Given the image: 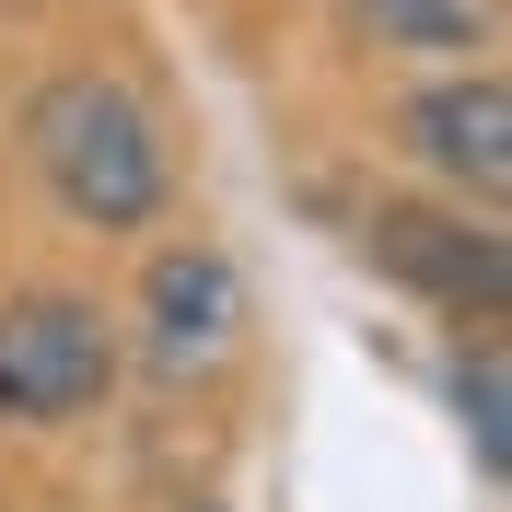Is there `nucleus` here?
Here are the masks:
<instances>
[{"label": "nucleus", "instance_id": "1", "mask_svg": "<svg viewBox=\"0 0 512 512\" xmlns=\"http://www.w3.org/2000/svg\"><path fill=\"white\" fill-rule=\"evenodd\" d=\"M24 163L47 175V198L82 233H152L163 198H175L152 105L128 82H105V70H59V82L24 94Z\"/></svg>", "mask_w": 512, "mask_h": 512}, {"label": "nucleus", "instance_id": "2", "mask_svg": "<svg viewBox=\"0 0 512 512\" xmlns=\"http://www.w3.org/2000/svg\"><path fill=\"white\" fill-rule=\"evenodd\" d=\"M117 384V326L82 291L0 303V419H94Z\"/></svg>", "mask_w": 512, "mask_h": 512}, {"label": "nucleus", "instance_id": "3", "mask_svg": "<svg viewBox=\"0 0 512 512\" xmlns=\"http://www.w3.org/2000/svg\"><path fill=\"white\" fill-rule=\"evenodd\" d=\"M361 245H373L384 280H408L419 303H443V315H501L512 291V256H501V222H466V210H408V198H384L373 222H361Z\"/></svg>", "mask_w": 512, "mask_h": 512}, {"label": "nucleus", "instance_id": "4", "mask_svg": "<svg viewBox=\"0 0 512 512\" xmlns=\"http://www.w3.org/2000/svg\"><path fill=\"white\" fill-rule=\"evenodd\" d=\"M233 338H245V280H233L222 245H163L152 280H140V361L163 384L187 373H222Z\"/></svg>", "mask_w": 512, "mask_h": 512}, {"label": "nucleus", "instance_id": "5", "mask_svg": "<svg viewBox=\"0 0 512 512\" xmlns=\"http://www.w3.org/2000/svg\"><path fill=\"white\" fill-rule=\"evenodd\" d=\"M396 140H408L454 198L501 210V187H512V82L501 70H454V82H431V94L396 105Z\"/></svg>", "mask_w": 512, "mask_h": 512}, {"label": "nucleus", "instance_id": "6", "mask_svg": "<svg viewBox=\"0 0 512 512\" xmlns=\"http://www.w3.org/2000/svg\"><path fill=\"white\" fill-rule=\"evenodd\" d=\"M361 47H396V59H466L489 47V12L478 0H350Z\"/></svg>", "mask_w": 512, "mask_h": 512}, {"label": "nucleus", "instance_id": "7", "mask_svg": "<svg viewBox=\"0 0 512 512\" xmlns=\"http://www.w3.org/2000/svg\"><path fill=\"white\" fill-rule=\"evenodd\" d=\"M454 419H466V443H478V478L501 489L512 478V384H501V350H489V338L454 361Z\"/></svg>", "mask_w": 512, "mask_h": 512}]
</instances>
